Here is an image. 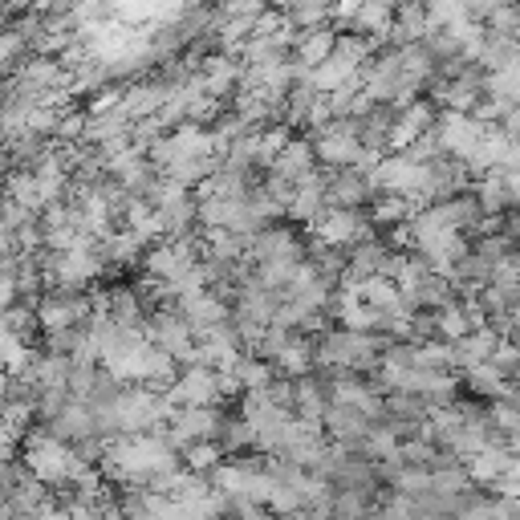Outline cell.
<instances>
[{"label":"cell","mask_w":520,"mask_h":520,"mask_svg":"<svg viewBox=\"0 0 520 520\" xmlns=\"http://www.w3.org/2000/svg\"><path fill=\"white\" fill-rule=\"evenodd\" d=\"M167 399L175 407H224V378L216 366L208 362H195V366H183L179 378L167 386Z\"/></svg>","instance_id":"cell-1"},{"label":"cell","mask_w":520,"mask_h":520,"mask_svg":"<svg viewBox=\"0 0 520 520\" xmlns=\"http://www.w3.org/2000/svg\"><path fill=\"white\" fill-rule=\"evenodd\" d=\"M374 195H378L374 179L346 167V171H334V175H330V187H325V204H330V208H370Z\"/></svg>","instance_id":"cell-2"},{"label":"cell","mask_w":520,"mask_h":520,"mask_svg":"<svg viewBox=\"0 0 520 520\" xmlns=\"http://www.w3.org/2000/svg\"><path fill=\"white\" fill-rule=\"evenodd\" d=\"M317 167H321V163H317V147H313V139H309V135H293L269 171L281 175V179H289V183H301V179L313 175Z\"/></svg>","instance_id":"cell-3"}]
</instances>
